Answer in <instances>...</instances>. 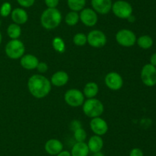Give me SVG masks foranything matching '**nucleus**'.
I'll list each match as a JSON object with an SVG mask.
<instances>
[{
  "label": "nucleus",
  "instance_id": "f257e3e1",
  "mask_svg": "<svg viewBox=\"0 0 156 156\" xmlns=\"http://www.w3.org/2000/svg\"><path fill=\"white\" fill-rule=\"evenodd\" d=\"M51 86L50 81L41 74L32 75L27 82L29 92L37 99L46 97L51 90Z\"/></svg>",
  "mask_w": 156,
  "mask_h": 156
},
{
  "label": "nucleus",
  "instance_id": "f03ea898",
  "mask_svg": "<svg viewBox=\"0 0 156 156\" xmlns=\"http://www.w3.org/2000/svg\"><path fill=\"white\" fill-rule=\"evenodd\" d=\"M62 21V14L56 8L47 9L43 12L41 16V23L47 30H52L59 25Z\"/></svg>",
  "mask_w": 156,
  "mask_h": 156
},
{
  "label": "nucleus",
  "instance_id": "7ed1b4c3",
  "mask_svg": "<svg viewBox=\"0 0 156 156\" xmlns=\"http://www.w3.org/2000/svg\"><path fill=\"white\" fill-rule=\"evenodd\" d=\"M82 110L88 117H99L104 112V105L99 99L91 98L84 102Z\"/></svg>",
  "mask_w": 156,
  "mask_h": 156
},
{
  "label": "nucleus",
  "instance_id": "20e7f679",
  "mask_svg": "<svg viewBox=\"0 0 156 156\" xmlns=\"http://www.w3.org/2000/svg\"><path fill=\"white\" fill-rule=\"evenodd\" d=\"M5 51L9 58L17 60L24 55L25 47L22 41L19 39H12L6 44Z\"/></svg>",
  "mask_w": 156,
  "mask_h": 156
},
{
  "label": "nucleus",
  "instance_id": "39448f33",
  "mask_svg": "<svg viewBox=\"0 0 156 156\" xmlns=\"http://www.w3.org/2000/svg\"><path fill=\"white\" fill-rule=\"evenodd\" d=\"M113 13L119 18L127 19L133 14V7L130 3L123 0H118L112 5Z\"/></svg>",
  "mask_w": 156,
  "mask_h": 156
},
{
  "label": "nucleus",
  "instance_id": "423d86ee",
  "mask_svg": "<svg viewBox=\"0 0 156 156\" xmlns=\"http://www.w3.org/2000/svg\"><path fill=\"white\" fill-rule=\"evenodd\" d=\"M136 36L133 31L121 29L116 35V41L123 47H132L136 43Z\"/></svg>",
  "mask_w": 156,
  "mask_h": 156
},
{
  "label": "nucleus",
  "instance_id": "0eeeda50",
  "mask_svg": "<svg viewBox=\"0 0 156 156\" xmlns=\"http://www.w3.org/2000/svg\"><path fill=\"white\" fill-rule=\"evenodd\" d=\"M64 99L70 106L78 107L84 103L85 96L83 93L78 89H69L65 93Z\"/></svg>",
  "mask_w": 156,
  "mask_h": 156
},
{
  "label": "nucleus",
  "instance_id": "6e6552de",
  "mask_svg": "<svg viewBox=\"0 0 156 156\" xmlns=\"http://www.w3.org/2000/svg\"><path fill=\"white\" fill-rule=\"evenodd\" d=\"M141 80L147 87L156 85V67L151 64H146L141 70Z\"/></svg>",
  "mask_w": 156,
  "mask_h": 156
},
{
  "label": "nucleus",
  "instance_id": "1a4fd4ad",
  "mask_svg": "<svg viewBox=\"0 0 156 156\" xmlns=\"http://www.w3.org/2000/svg\"><path fill=\"white\" fill-rule=\"evenodd\" d=\"M87 43L91 47L100 48L106 44L107 37L101 31L92 30L87 35Z\"/></svg>",
  "mask_w": 156,
  "mask_h": 156
},
{
  "label": "nucleus",
  "instance_id": "9d476101",
  "mask_svg": "<svg viewBox=\"0 0 156 156\" xmlns=\"http://www.w3.org/2000/svg\"><path fill=\"white\" fill-rule=\"evenodd\" d=\"M79 19L85 25L93 27L98 22L97 12L92 9H83L79 14Z\"/></svg>",
  "mask_w": 156,
  "mask_h": 156
},
{
  "label": "nucleus",
  "instance_id": "9b49d317",
  "mask_svg": "<svg viewBox=\"0 0 156 156\" xmlns=\"http://www.w3.org/2000/svg\"><path fill=\"white\" fill-rule=\"evenodd\" d=\"M105 82L107 87L112 90H119L123 85L122 76L117 72H110L106 75Z\"/></svg>",
  "mask_w": 156,
  "mask_h": 156
},
{
  "label": "nucleus",
  "instance_id": "f8f14e48",
  "mask_svg": "<svg viewBox=\"0 0 156 156\" xmlns=\"http://www.w3.org/2000/svg\"><path fill=\"white\" fill-rule=\"evenodd\" d=\"M90 127L93 132L97 136H104L108 131V125L104 119L99 117L92 118L90 122Z\"/></svg>",
  "mask_w": 156,
  "mask_h": 156
},
{
  "label": "nucleus",
  "instance_id": "ddd939ff",
  "mask_svg": "<svg viewBox=\"0 0 156 156\" xmlns=\"http://www.w3.org/2000/svg\"><path fill=\"white\" fill-rule=\"evenodd\" d=\"M112 5L111 0H91L93 9L101 15L108 14L111 10Z\"/></svg>",
  "mask_w": 156,
  "mask_h": 156
},
{
  "label": "nucleus",
  "instance_id": "4468645a",
  "mask_svg": "<svg viewBox=\"0 0 156 156\" xmlns=\"http://www.w3.org/2000/svg\"><path fill=\"white\" fill-rule=\"evenodd\" d=\"M44 148L45 151L50 155H56L62 151L63 145L58 139H51L46 142Z\"/></svg>",
  "mask_w": 156,
  "mask_h": 156
},
{
  "label": "nucleus",
  "instance_id": "2eb2a0df",
  "mask_svg": "<svg viewBox=\"0 0 156 156\" xmlns=\"http://www.w3.org/2000/svg\"><path fill=\"white\" fill-rule=\"evenodd\" d=\"M20 64L23 68L26 69V70H34L36 69L38 65V61L37 58L35 57L33 54H24L21 58H20Z\"/></svg>",
  "mask_w": 156,
  "mask_h": 156
},
{
  "label": "nucleus",
  "instance_id": "dca6fc26",
  "mask_svg": "<svg viewBox=\"0 0 156 156\" xmlns=\"http://www.w3.org/2000/svg\"><path fill=\"white\" fill-rule=\"evenodd\" d=\"M12 21L17 24H24L28 20V15L24 9L21 8H16L12 11L11 13Z\"/></svg>",
  "mask_w": 156,
  "mask_h": 156
},
{
  "label": "nucleus",
  "instance_id": "f3484780",
  "mask_svg": "<svg viewBox=\"0 0 156 156\" xmlns=\"http://www.w3.org/2000/svg\"><path fill=\"white\" fill-rule=\"evenodd\" d=\"M69 81V75L63 70H59L53 73L50 79V83L55 87H62Z\"/></svg>",
  "mask_w": 156,
  "mask_h": 156
},
{
  "label": "nucleus",
  "instance_id": "a211bd4d",
  "mask_svg": "<svg viewBox=\"0 0 156 156\" xmlns=\"http://www.w3.org/2000/svg\"><path fill=\"white\" fill-rule=\"evenodd\" d=\"M87 145H88V149L90 151H91L92 153L98 152V151H100L103 148V139L100 136L95 135L90 138Z\"/></svg>",
  "mask_w": 156,
  "mask_h": 156
},
{
  "label": "nucleus",
  "instance_id": "6ab92c4d",
  "mask_svg": "<svg viewBox=\"0 0 156 156\" xmlns=\"http://www.w3.org/2000/svg\"><path fill=\"white\" fill-rule=\"evenodd\" d=\"M88 145L83 142H76L72 148L71 156H88L89 153Z\"/></svg>",
  "mask_w": 156,
  "mask_h": 156
},
{
  "label": "nucleus",
  "instance_id": "aec40b11",
  "mask_svg": "<svg viewBox=\"0 0 156 156\" xmlns=\"http://www.w3.org/2000/svg\"><path fill=\"white\" fill-rule=\"evenodd\" d=\"M98 86L96 83L89 82L85 84V87H84L83 94L88 99L94 98V96H96V95L98 93Z\"/></svg>",
  "mask_w": 156,
  "mask_h": 156
},
{
  "label": "nucleus",
  "instance_id": "412c9836",
  "mask_svg": "<svg viewBox=\"0 0 156 156\" xmlns=\"http://www.w3.org/2000/svg\"><path fill=\"white\" fill-rule=\"evenodd\" d=\"M136 43L139 47H141L142 49L147 50L153 45V39L149 35H142L136 40Z\"/></svg>",
  "mask_w": 156,
  "mask_h": 156
},
{
  "label": "nucleus",
  "instance_id": "4be33fe9",
  "mask_svg": "<svg viewBox=\"0 0 156 156\" xmlns=\"http://www.w3.org/2000/svg\"><path fill=\"white\" fill-rule=\"evenodd\" d=\"M7 34L11 39H18L21 35V28L19 24H10L7 28Z\"/></svg>",
  "mask_w": 156,
  "mask_h": 156
},
{
  "label": "nucleus",
  "instance_id": "5701e85b",
  "mask_svg": "<svg viewBox=\"0 0 156 156\" xmlns=\"http://www.w3.org/2000/svg\"><path fill=\"white\" fill-rule=\"evenodd\" d=\"M67 4L71 11L78 12L85 8L86 0H67Z\"/></svg>",
  "mask_w": 156,
  "mask_h": 156
},
{
  "label": "nucleus",
  "instance_id": "b1692460",
  "mask_svg": "<svg viewBox=\"0 0 156 156\" xmlns=\"http://www.w3.org/2000/svg\"><path fill=\"white\" fill-rule=\"evenodd\" d=\"M66 23L69 26H74L79 22V15L77 12L71 11L66 16Z\"/></svg>",
  "mask_w": 156,
  "mask_h": 156
},
{
  "label": "nucleus",
  "instance_id": "393cba45",
  "mask_svg": "<svg viewBox=\"0 0 156 156\" xmlns=\"http://www.w3.org/2000/svg\"><path fill=\"white\" fill-rule=\"evenodd\" d=\"M53 47L55 50L59 52V54H62L66 50V44L63 40L59 37H56L53 40Z\"/></svg>",
  "mask_w": 156,
  "mask_h": 156
},
{
  "label": "nucleus",
  "instance_id": "a878e982",
  "mask_svg": "<svg viewBox=\"0 0 156 156\" xmlns=\"http://www.w3.org/2000/svg\"><path fill=\"white\" fill-rule=\"evenodd\" d=\"M74 138L76 142H83L87 138V133L85 129L81 127L74 131Z\"/></svg>",
  "mask_w": 156,
  "mask_h": 156
},
{
  "label": "nucleus",
  "instance_id": "bb28decb",
  "mask_svg": "<svg viewBox=\"0 0 156 156\" xmlns=\"http://www.w3.org/2000/svg\"><path fill=\"white\" fill-rule=\"evenodd\" d=\"M73 42L76 46H83L87 43V36L83 33H77L73 37Z\"/></svg>",
  "mask_w": 156,
  "mask_h": 156
},
{
  "label": "nucleus",
  "instance_id": "cd10ccee",
  "mask_svg": "<svg viewBox=\"0 0 156 156\" xmlns=\"http://www.w3.org/2000/svg\"><path fill=\"white\" fill-rule=\"evenodd\" d=\"M12 11V5L8 2H5L2 3V5L0 7V15L2 17L6 18L9 15H11Z\"/></svg>",
  "mask_w": 156,
  "mask_h": 156
},
{
  "label": "nucleus",
  "instance_id": "c85d7f7f",
  "mask_svg": "<svg viewBox=\"0 0 156 156\" xmlns=\"http://www.w3.org/2000/svg\"><path fill=\"white\" fill-rule=\"evenodd\" d=\"M18 4L23 8H30L34 6L35 0H17Z\"/></svg>",
  "mask_w": 156,
  "mask_h": 156
},
{
  "label": "nucleus",
  "instance_id": "c756f323",
  "mask_svg": "<svg viewBox=\"0 0 156 156\" xmlns=\"http://www.w3.org/2000/svg\"><path fill=\"white\" fill-rule=\"evenodd\" d=\"M36 69L38 70L39 73H44L48 70V66H47V64H46L45 62H39Z\"/></svg>",
  "mask_w": 156,
  "mask_h": 156
},
{
  "label": "nucleus",
  "instance_id": "7c9ffc66",
  "mask_svg": "<svg viewBox=\"0 0 156 156\" xmlns=\"http://www.w3.org/2000/svg\"><path fill=\"white\" fill-rule=\"evenodd\" d=\"M44 2H45V4L47 6V8L54 9L58 6L59 0H44Z\"/></svg>",
  "mask_w": 156,
  "mask_h": 156
},
{
  "label": "nucleus",
  "instance_id": "2f4dec72",
  "mask_svg": "<svg viewBox=\"0 0 156 156\" xmlns=\"http://www.w3.org/2000/svg\"><path fill=\"white\" fill-rule=\"evenodd\" d=\"M129 156H144L143 151L139 148H134L129 152Z\"/></svg>",
  "mask_w": 156,
  "mask_h": 156
},
{
  "label": "nucleus",
  "instance_id": "473e14b6",
  "mask_svg": "<svg viewBox=\"0 0 156 156\" xmlns=\"http://www.w3.org/2000/svg\"><path fill=\"white\" fill-rule=\"evenodd\" d=\"M82 125H81L80 122L79 120H73L71 122V129H73V131L76 130L77 128H81Z\"/></svg>",
  "mask_w": 156,
  "mask_h": 156
},
{
  "label": "nucleus",
  "instance_id": "72a5a7b5",
  "mask_svg": "<svg viewBox=\"0 0 156 156\" xmlns=\"http://www.w3.org/2000/svg\"><path fill=\"white\" fill-rule=\"evenodd\" d=\"M149 64H151L152 65H153L154 67H156V52L152 54V56L150 57V63H149Z\"/></svg>",
  "mask_w": 156,
  "mask_h": 156
},
{
  "label": "nucleus",
  "instance_id": "f704fd0d",
  "mask_svg": "<svg viewBox=\"0 0 156 156\" xmlns=\"http://www.w3.org/2000/svg\"><path fill=\"white\" fill-rule=\"evenodd\" d=\"M56 156H71V153L68 151H62L56 154Z\"/></svg>",
  "mask_w": 156,
  "mask_h": 156
},
{
  "label": "nucleus",
  "instance_id": "c9c22d12",
  "mask_svg": "<svg viewBox=\"0 0 156 156\" xmlns=\"http://www.w3.org/2000/svg\"><path fill=\"white\" fill-rule=\"evenodd\" d=\"M127 20L129 21V22H134V21H135V20H136V18L133 16V15H131L130 16H129V18H127Z\"/></svg>",
  "mask_w": 156,
  "mask_h": 156
},
{
  "label": "nucleus",
  "instance_id": "e433bc0d",
  "mask_svg": "<svg viewBox=\"0 0 156 156\" xmlns=\"http://www.w3.org/2000/svg\"><path fill=\"white\" fill-rule=\"evenodd\" d=\"M92 156H105V155H104L103 153L100 151H98V152L94 153Z\"/></svg>",
  "mask_w": 156,
  "mask_h": 156
},
{
  "label": "nucleus",
  "instance_id": "4c0bfd02",
  "mask_svg": "<svg viewBox=\"0 0 156 156\" xmlns=\"http://www.w3.org/2000/svg\"><path fill=\"white\" fill-rule=\"evenodd\" d=\"M2 34L1 32H0V44H1L2 43Z\"/></svg>",
  "mask_w": 156,
  "mask_h": 156
},
{
  "label": "nucleus",
  "instance_id": "58836bf2",
  "mask_svg": "<svg viewBox=\"0 0 156 156\" xmlns=\"http://www.w3.org/2000/svg\"><path fill=\"white\" fill-rule=\"evenodd\" d=\"M0 25H1V21H0Z\"/></svg>",
  "mask_w": 156,
  "mask_h": 156
}]
</instances>
